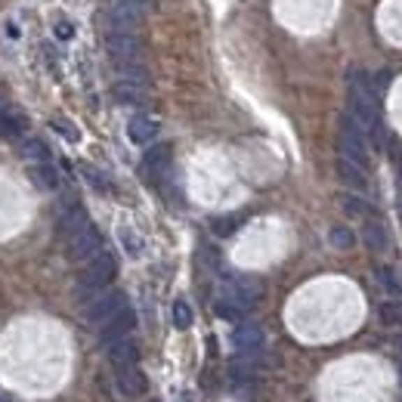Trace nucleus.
I'll list each match as a JSON object with an SVG mask.
<instances>
[{"label": "nucleus", "instance_id": "f257e3e1", "mask_svg": "<svg viewBox=\"0 0 402 402\" xmlns=\"http://www.w3.org/2000/svg\"><path fill=\"white\" fill-rule=\"evenodd\" d=\"M114 272H118V260H114L112 251L103 248L93 260H87L81 278H77V291H81V297H93L96 291H103L105 285L114 278Z\"/></svg>", "mask_w": 402, "mask_h": 402}, {"label": "nucleus", "instance_id": "f03ea898", "mask_svg": "<svg viewBox=\"0 0 402 402\" xmlns=\"http://www.w3.org/2000/svg\"><path fill=\"white\" fill-rule=\"evenodd\" d=\"M341 158L359 164V168H368V133L362 131V124H356L350 114L341 118V140H337Z\"/></svg>", "mask_w": 402, "mask_h": 402}, {"label": "nucleus", "instance_id": "7ed1b4c3", "mask_svg": "<svg viewBox=\"0 0 402 402\" xmlns=\"http://www.w3.org/2000/svg\"><path fill=\"white\" fill-rule=\"evenodd\" d=\"M66 248H68V257L75 263H81V260H93V257L103 251V232H99L93 223L87 226H81L71 239H66Z\"/></svg>", "mask_w": 402, "mask_h": 402}, {"label": "nucleus", "instance_id": "20e7f679", "mask_svg": "<svg viewBox=\"0 0 402 402\" xmlns=\"http://www.w3.org/2000/svg\"><path fill=\"white\" fill-rule=\"evenodd\" d=\"M121 310H127V294L124 291H105L87 304V322H93V325H105V322L114 319Z\"/></svg>", "mask_w": 402, "mask_h": 402}, {"label": "nucleus", "instance_id": "39448f33", "mask_svg": "<svg viewBox=\"0 0 402 402\" xmlns=\"http://www.w3.org/2000/svg\"><path fill=\"white\" fill-rule=\"evenodd\" d=\"M105 44H109V53L114 56L118 66L136 62V56H140V40H136L133 28H112V31L105 34Z\"/></svg>", "mask_w": 402, "mask_h": 402}, {"label": "nucleus", "instance_id": "423d86ee", "mask_svg": "<svg viewBox=\"0 0 402 402\" xmlns=\"http://www.w3.org/2000/svg\"><path fill=\"white\" fill-rule=\"evenodd\" d=\"M114 387L121 390L124 399H133V396H142V393L149 390V380L136 365H131V368H114Z\"/></svg>", "mask_w": 402, "mask_h": 402}, {"label": "nucleus", "instance_id": "0eeeda50", "mask_svg": "<svg viewBox=\"0 0 402 402\" xmlns=\"http://www.w3.org/2000/svg\"><path fill=\"white\" fill-rule=\"evenodd\" d=\"M142 13H146L142 0H112V10H109L112 28H133L142 19Z\"/></svg>", "mask_w": 402, "mask_h": 402}, {"label": "nucleus", "instance_id": "6e6552de", "mask_svg": "<svg viewBox=\"0 0 402 402\" xmlns=\"http://www.w3.org/2000/svg\"><path fill=\"white\" fill-rule=\"evenodd\" d=\"M87 214H84V207L77 204V201H68L66 207L59 211V217H56V232L62 235V239H71V235L77 232L81 226H87Z\"/></svg>", "mask_w": 402, "mask_h": 402}, {"label": "nucleus", "instance_id": "1a4fd4ad", "mask_svg": "<svg viewBox=\"0 0 402 402\" xmlns=\"http://www.w3.org/2000/svg\"><path fill=\"white\" fill-rule=\"evenodd\" d=\"M170 168V142H158L146 155H142V170L152 179H161Z\"/></svg>", "mask_w": 402, "mask_h": 402}, {"label": "nucleus", "instance_id": "9d476101", "mask_svg": "<svg viewBox=\"0 0 402 402\" xmlns=\"http://www.w3.org/2000/svg\"><path fill=\"white\" fill-rule=\"evenodd\" d=\"M133 325H136V315H133V310L127 306V310H121L114 319H109L105 325H99L103 328V343L109 347L112 341H121V337H127L133 332Z\"/></svg>", "mask_w": 402, "mask_h": 402}, {"label": "nucleus", "instance_id": "9b49d317", "mask_svg": "<svg viewBox=\"0 0 402 402\" xmlns=\"http://www.w3.org/2000/svg\"><path fill=\"white\" fill-rule=\"evenodd\" d=\"M232 347L239 350V353H257V350L263 347V332H260V325L241 322V325L232 332Z\"/></svg>", "mask_w": 402, "mask_h": 402}, {"label": "nucleus", "instance_id": "f8f14e48", "mask_svg": "<svg viewBox=\"0 0 402 402\" xmlns=\"http://www.w3.org/2000/svg\"><path fill=\"white\" fill-rule=\"evenodd\" d=\"M136 359H140V347L131 337H121V341L109 343V362L114 368H131V365H136Z\"/></svg>", "mask_w": 402, "mask_h": 402}, {"label": "nucleus", "instance_id": "ddd939ff", "mask_svg": "<svg viewBox=\"0 0 402 402\" xmlns=\"http://www.w3.org/2000/svg\"><path fill=\"white\" fill-rule=\"evenodd\" d=\"M127 136H131V142H136V146H146V142H152L158 136V121L146 118V114H136V118H131V124H127Z\"/></svg>", "mask_w": 402, "mask_h": 402}, {"label": "nucleus", "instance_id": "4468645a", "mask_svg": "<svg viewBox=\"0 0 402 402\" xmlns=\"http://www.w3.org/2000/svg\"><path fill=\"white\" fill-rule=\"evenodd\" d=\"M362 239H365V245L375 251V254H384V251L390 248V235H387V229L380 226V220H365Z\"/></svg>", "mask_w": 402, "mask_h": 402}, {"label": "nucleus", "instance_id": "2eb2a0df", "mask_svg": "<svg viewBox=\"0 0 402 402\" xmlns=\"http://www.w3.org/2000/svg\"><path fill=\"white\" fill-rule=\"evenodd\" d=\"M337 174H341V179L350 186V189H359V192L368 189V177H365V168H359V164L347 161V158H341V161H337Z\"/></svg>", "mask_w": 402, "mask_h": 402}, {"label": "nucleus", "instance_id": "dca6fc26", "mask_svg": "<svg viewBox=\"0 0 402 402\" xmlns=\"http://www.w3.org/2000/svg\"><path fill=\"white\" fill-rule=\"evenodd\" d=\"M28 179H31L40 192H53L56 186H59V174H56L53 164H31V168H28Z\"/></svg>", "mask_w": 402, "mask_h": 402}, {"label": "nucleus", "instance_id": "f3484780", "mask_svg": "<svg viewBox=\"0 0 402 402\" xmlns=\"http://www.w3.org/2000/svg\"><path fill=\"white\" fill-rule=\"evenodd\" d=\"M25 133V118L13 109H0V136L3 140H19Z\"/></svg>", "mask_w": 402, "mask_h": 402}, {"label": "nucleus", "instance_id": "a211bd4d", "mask_svg": "<svg viewBox=\"0 0 402 402\" xmlns=\"http://www.w3.org/2000/svg\"><path fill=\"white\" fill-rule=\"evenodd\" d=\"M22 155L28 158L31 164H50V149L44 140H38V136H28V140H22Z\"/></svg>", "mask_w": 402, "mask_h": 402}, {"label": "nucleus", "instance_id": "6ab92c4d", "mask_svg": "<svg viewBox=\"0 0 402 402\" xmlns=\"http://www.w3.org/2000/svg\"><path fill=\"white\" fill-rule=\"evenodd\" d=\"M241 223H245V214H223V217L211 220V229H214V235H220V239H229L232 232H239Z\"/></svg>", "mask_w": 402, "mask_h": 402}, {"label": "nucleus", "instance_id": "aec40b11", "mask_svg": "<svg viewBox=\"0 0 402 402\" xmlns=\"http://www.w3.org/2000/svg\"><path fill=\"white\" fill-rule=\"evenodd\" d=\"M378 282L393 300H402V278H399V272L393 267H378Z\"/></svg>", "mask_w": 402, "mask_h": 402}, {"label": "nucleus", "instance_id": "412c9836", "mask_svg": "<svg viewBox=\"0 0 402 402\" xmlns=\"http://www.w3.org/2000/svg\"><path fill=\"white\" fill-rule=\"evenodd\" d=\"M114 99H118V103H124V105H142V103H146L142 87H140V84H131V81H124V84H118V87H114Z\"/></svg>", "mask_w": 402, "mask_h": 402}, {"label": "nucleus", "instance_id": "4be33fe9", "mask_svg": "<svg viewBox=\"0 0 402 402\" xmlns=\"http://www.w3.org/2000/svg\"><path fill=\"white\" fill-rule=\"evenodd\" d=\"M170 319H174V328L177 332H186V328H192V306L186 304V300H174V310H170Z\"/></svg>", "mask_w": 402, "mask_h": 402}, {"label": "nucleus", "instance_id": "5701e85b", "mask_svg": "<svg viewBox=\"0 0 402 402\" xmlns=\"http://www.w3.org/2000/svg\"><path fill=\"white\" fill-rule=\"evenodd\" d=\"M214 313H217L220 319H226V322H239L241 315H245V310H241L232 297H220L217 304H214Z\"/></svg>", "mask_w": 402, "mask_h": 402}, {"label": "nucleus", "instance_id": "b1692460", "mask_svg": "<svg viewBox=\"0 0 402 402\" xmlns=\"http://www.w3.org/2000/svg\"><path fill=\"white\" fill-rule=\"evenodd\" d=\"M81 170H84V179H87V183H90L96 192H103V195H105V192H112V179L105 177L103 170H96L93 164H84Z\"/></svg>", "mask_w": 402, "mask_h": 402}, {"label": "nucleus", "instance_id": "393cba45", "mask_svg": "<svg viewBox=\"0 0 402 402\" xmlns=\"http://www.w3.org/2000/svg\"><path fill=\"white\" fill-rule=\"evenodd\" d=\"M328 241H332L334 248H341V251H350L356 245V235H353V229H347V226H332Z\"/></svg>", "mask_w": 402, "mask_h": 402}, {"label": "nucleus", "instance_id": "a878e982", "mask_svg": "<svg viewBox=\"0 0 402 402\" xmlns=\"http://www.w3.org/2000/svg\"><path fill=\"white\" fill-rule=\"evenodd\" d=\"M378 315H380V322H384V325H402V304H399V300L380 304Z\"/></svg>", "mask_w": 402, "mask_h": 402}, {"label": "nucleus", "instance_id": "bb28decb", "mask_svg": "<svg viewBox=\"0 0 402 402\" xmlns=\"http://www.w3.org/2000/svg\"><path fill=\"white\" fill-rule=\"evenodd\" d=\"M343 207H347L350 214H359V217H365V214L371 211L368 201H362V198H356V195H343Z\"/></svg>", "mask_w": 402, "mask_h": 402}, {"label": "nucleus", "instance_id": "cd10ccee", "mask_svg": "<svg viewBox=\"0 0 402 402\" xmlns=\"http://www.w3.org/2000/svg\"><path fill=\"white\" fill-rule=\"evenodd\" d=\"M121 241H124V248H127V254H140V251H142V241L140 239H136V235H133V229H121Z\"/></svg>", "mask_w": 402, "mask_h": 402}, {"label": "nucleus", "instance_id": "c85d7f7f", "mask_svg": "<svg viewBox=\"0 0 402 402\" xmlns=\"http://www.w3.org/2000/svg\"><path fill=\"white\" fill-rule=\"evenodd\" d=\"M50 127H53L56 133H62V136H66L68 142H77V131H75V127H71V124H66V121H53V124H50Z\"/></svg>", "mask_w": 402, "mask_h": 402}, {"label": "nucleus", "instance_id": "c756f323", "mask_svg": "<svg viewBox=\"0 0 402 402\" xmlns=\"http://www.w3.org/2000/svg\"><path fill=\"white\" fill-rule=\"evenodd\" d=\"M71 34H75V28H71V25H66V22H62V25H56V38L68 40V38H71Z\"/></svg>", "mask_w": 402, "mask_h": 402}, {"label": "nucleus", "instance_id": "7c9ffc66", "mask_svg": "<svg viewBox=\"0 0 402 402\" xmlns=\"http://www.w3.org/2000/svg\"><path fill=\"white\" fill-rule=\"evenodd\" d=\"M0 402H13V399H6V396H0Z\"/></svg>", "mask_w": 402, "mask_h": 402}, {"label": "nucleus", "instance_id": "2f4dec72", "mask_svg": "<svg viewBox=\"0 0 402 402\" xmlns=\"http://www.w3.org/2000/svg\"><path fill=\"white\" fill-rule=\"evenodd\" d=\"M152 402H158V399H152Z\"/></svg>", "mask_w": 402, "mask_h": 402}]
</instances>
